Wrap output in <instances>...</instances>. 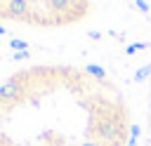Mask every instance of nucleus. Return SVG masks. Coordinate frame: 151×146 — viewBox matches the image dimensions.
<instances>
[{
    "label": "nucleus",
    "instance_id": "3",
    "mask_svg": "<svg viewBox=\"0 0 151 146\" xmlns=\"http://www.w3.org/2000/svg\"><path fill=\"white\" fill-rule=\"evenodd\" d=\"M73 5V0H47V7L52 12H68Z\"/></svg>",
    "mask_w": 151,
    "mask_h": 146
},
{
    "label": "nucleus",
    "instance_id": "4",
    "mask_svg": "<svg viewBox=\"0 0 151 146\" xmlns=\"http://www.w3.org/2000/svg\"><path fill=\"white\" fill-rule=\"evenodd\" d=\"M85 73H90V75H94V78H106V71H104L101 66H97V64H87V66H85Z\"/></svg>",
    "mask_w": 151,
    "mask_h": 146
},
{
    "label": "nucleus",
    "instance_id": "18",
    "mask_svg": "<svg viewBox=\"0 0 151 146\" xmlns=\"http://www.w3.org/2000/svg\"><path fill=\"white\" fill-rule=\"evenodd\" d=\"M149 108H151V104H149Z\"/></svg>",
    "mask_w": 151,
    "mask_h": 146
},
{
    "label": "nucleus",
    "instance_id": "1",
    "mask_svg": "<svg viewBox=\"0 0 151 146\" xmlns=\"http://www.w3.org/2000/svg\"><path fill=\"white\" fill-rule=\"evenodd\" d=\"M21 82H19V75H14V78H9V80H5L2 85H0V101H17L19 99V94H21Z\"/></svg>",
    "mask_w": 151,
    "mask_h": 146
},
{
    "label": "nucleus",
    "instance_id": "17",
    "mask_svg": "<svg viewBox=\"0 0 151 146\" xmlns=\"http://www.w3.org/2000/svg\"><path fill=\"white\" fill-rule=\"evenodd\" d=\"M0 16H5V12H0Z\"/></svg>",
    "mask_w": 151,
    "mask_h": 146
},
{
    "label": "nucleus",
    "instance_id": "8",
    "mask_svg": "<svg viewBox=\"0 0 151 146\" xmlns=\"http://www.w3.org/2000/svg\"><path fill=\"white\" fill-rule=\"evenodd\" d=\"M137 137H139V125H130V139H127V146H134V144H137Z\"/></svg>",
    "mask_w": 151,
    "mask_h": 146
},
{
    "label": "nucleus",
    "instance_id": "15",
    "mask_svg": "<svg viewBox=\"0 0 151 146\" xmlns=\"http://www.w3.org/2000/svg\"><path fill=\"white\" fill-rule=\"evenodd\" d=\"M0 35H7V28L5 26H0Z\"/></svg>",
    "mask_w": 151,
    "mask_h": 146
},
{
    "label": "nucleus",
    "instance_id": "11",
    "mask_svg": "<svg viewBox=\"0 0 151 146\" xmlns=\"http://www.w3.org/2000/svg\"><path fill=\"white\" fill-rule=\"evenodd\" d=\"M80 146H101V144H99V141H92V139H85Z\"/></svg>",
    "mask_w": 151,
    "mask_h": 146
},
{
    "label": "nucleus",
    "instance_id": "16",
    "mask_svg": "<svg viewBox=\"0 0 151 146\" xmlns=\"http://www.w3.org/2000/svg\"><path fill=\"white\" fill-rule=\"evenodd\" d=\"M149 141H151V130H149Z\"/></svg>",
    "mask_w": 151,
    "mask_h": 146
},
{
    "label": "nucleus",
    "instance_id": "10",
    "mask_svg": "<svg viewBox=\"0 0 151 146\" xmlns=\"http://www.w3.org/2000/svg\"><path fill=\"white\" fill-rule=\"evenodd\" d=\"M134 7H137L139 12H149V9H151V5H149L146 0H134Z\"/></svg>",
    "mask_w": 151,
    "mask_h": 146
},
{
    "label": "nucleus",
    "instance_id": "14",
    "mask_svg": "<svg viewBox=\"0 0 151 146\" xmlns=\"http://www.w3.org/2000/svg\"><path fill=\"white\" fill-rule=\"evenodd\" d=\"M5 144H7V139H5V134L0 132V146H5Z\"/></svg>",
    "mask_w": 151,
    "mask_h": 146
},
{
    "label": "nucleus",
    "instance_id": "12",
    "mask_svg": "<svg viewBox=\"0 0 151 146\" xmlns=\"http://www.w3.org/2000/svg\"><path fill=\"white\" fill-rule=\"evenodd\" d=\"M87 35H90V38H94V40H97V38H101V33H99V31H90Z\"/></svg>",
    "mask_w": 151,
    "mask_h": 146
},
{
    "label": "nucleus",
    "instance_id": "5",
    "mask_svg": "<svg viewBox=\"0 0 151 146\" xmlns=\"http://www.w3.org/2000/svg\"><path fill=\"white\" fill-rule=\"evenodd\" d=\"M151 73V64H146V66H142L137 73H134V82H142V80H146V75Z\"/></svg>",
    "mask_w": 151,
    "mask_h": 146
},
{
    "label": "nucleus",
    "instance_id": "6",
    "mask_svg": "<svg viewBox=\"0 0 151 146\" xmlns=\"http://www.w3.org/2000/svg\"><path fill=\"white\" fill-rule=\"evenodd\" d=\"M9 49H14V52H21V49H28V42L26 40H9Z\"/></svg>",
    "mask_w": 151,
    "mask_h": 146
},
{
    "label": "nucleus",
    "instance_id": "7",
    "mask_svg": "<svg viewBox=\"0 0 151 146\" xmlns=\"http://www.w3.org/2000/svg\"><path fill=\"white\" fill-rule=\"evenodd\" d=\"M146 47H149V42H132V45H127V47H125V54H134V52L146 49Z\"/></svg>",
    "mask_w": 151,
    "mask_h": 146
},
{
    "label": "nucleus",
    "instance_id": "2",
    "mask_svg": "<svg viewBox=\"0 0 151 146\" xmlns=\"http://www.w3.org/2000/svg\"><path fill=\"white\" fill-rule=\"evenodd\" d=\"M5 14L14 16V19H31V5H28V0H7Z\"/></svg>",
    "mask_w": 151,
    "mask_h": 146
},
{
    "label": "nucleus",
    "instance_id": "9",
    "mask_svg": "<svg viewBox=\"0 0 151 146\" xmlns=\"http://www.w3.org/2000/svg\"><path fill=\"white\" fill-rule=\"evenodd\" d=\"M28 57H31V49H21V52H14V54H12L14 61H24V59H28Z\"/></svg>",
    "mask_w": 151,
    "mask_h": 146
},
{
    "label": "nucleus",
    "instance_id": "13",
    "mask_svg": "<svg viewBox=\"0 0 151 146\" xmlns=\"http://www.w3.org/2000/svg\"><path fill=\"white\" fill-rule=\"evenodd\" d=\"M109 146H125V141H120V139H118V141H113V144H109Z\"/></svg>",
    "mask_w": 151,
    "mask_h": 146
}]
</instances>
